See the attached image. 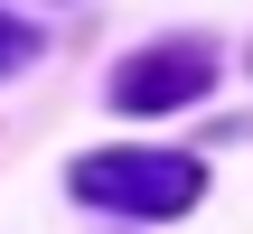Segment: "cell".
Returning a JSON list of instances; mask_svg holds the SVG:
<instances>
[{
    "mask_svg": "<svg viewBox=\"0 0 253 234\" xmlns=\"http://www.w3.org/2000/svg\"><path fill=\"white\" fill-rule=\"evenodd\" d=\"M75 197L113 206V216H188L197 159L188 150H94V159H75Z\"/></svg>",
    "mask_w": 253,
    "mask_h": 234,
    "instance_id": "6da1fadb",
    "label": "cell"
},
{
    "mask_svg": "<svg viewBox=\"0 0 253 234\" xmlns=\"http://www.w3.org/2000/svg\"><path fill=\"white\" fill-rule=\"evenodd\" d=\"M207 84H216V47H207V38L141 47V56L113 75V113H169V103H197Z\"/></svg>",
    "mask_w": 253,
    "mask_h": 234,
    "instance_id": "7a4b0ae2",
    "label": "cell"
},
{
    "mask_svg": "<svg viewBox=\"0 0 253 234\" xmlns=\"http://www.w3.org/2000/svg\"><path fill=\"white\" fill-rule=\"evenodd\" d=\"M19 56H28V28H19V19H0V75H9Z\"/></svg>",
    "mask_w": 253,
    "mask_h": 234,
    "instance_id": "3957f363",
    "label": "cell"
}]
</instances>
